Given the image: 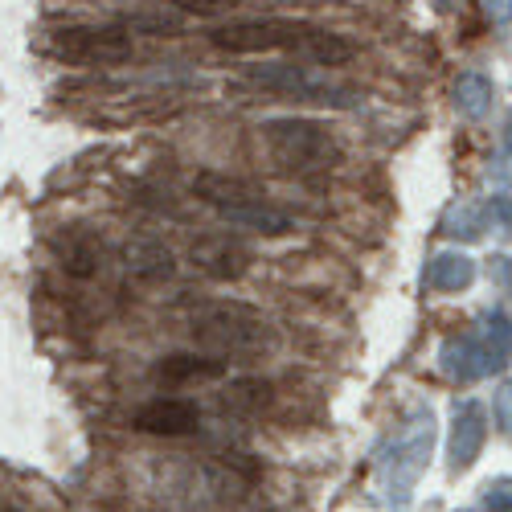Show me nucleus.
Returning a JSON list of instances; mask_svg holds the SVG:
<instances>
[{"mask_svg": "<svg viewBox=\"0 0 512 512\" xmlns=\"http://www.w3.org/2000/svg\"><path fill=\"white\" fill-rule=\"evenodd\" d=\"M455 103H459V111H463V115L480 119V115L492 107V82H488V78H480V74L459 78V87H455Z\"/></svg>", "mask_w": 512, "mask_h": 512, "instance_id": "16", "label": "nucleus"}, {"mask_svg": "<svg viewBox=\"0 0 512 512\" xmlns=\"http://www.w3.org/2000/svg\"><path fill=\"white\" fill-rule=\"evenodd\" d=\"M168 5H177L185 13H197V17H222V13L238 9L242 0H168Z\"/></svg>", "mask_w": 512, "mask_h": 512, "instance_id": "18", "label": "nucleus"}, {"mask_svg": "<svg viewBox=\"0 0 512 512\" xmlns=\"http://www.w3.org/2000/svg\"><path fill=\"white\" fill-rule=\"evenodd\" d=\"M54 254H58V267L70 275V279H95L103 271V242L82 230V226H70L54 238Z\"/></svg>", "mask_w": 512, "mask_h": 512, "instance_id": "9", "label": "nucleus"}, {"mask_svg": "<svg viewBox=\"0 0 512 512\" xmlns=\"http://www.w3.org/2000/svg\"><path fill=\"white\" fill-rule=\"evenodd\" d=\"M201 422V410L193 402L181 398H156L144 410H136V431L144 435H164V439H177V435H193Z\"/></svg>", "mask_w": 512, "mask_h": 512, "instance_id": "8", "label": "nucleus"}, {"mask_svg": "<svg viewBox=\"0 0 512 512\" xmlns=\"http://www.w3.org/2000/svg\"><path fill=\"white\" fill-rule=\"evenodd\" d=\"M0 512H17V508H0Z\"/></svg>", "mask_w": 512, "mask_h": 512, "instance_id": "25", "label": "nucleus"}, {"mask_svg": "<svg viewBox=\"0 0 512 512\" xmlns=\"http://www.w3.org/2000/svg\"><path fill=\"white\" fill-rule=\"evenodd\" d=\"M271 402H275V386H271V381H263V377H238V381H230V390L222 394V406L230 414H246V418L263 414Z\"/></svg>", "mask_w": 512, "mask_h": 512, "instance_id": "14", "label": "nucleus"}, {"mask_svg": "<svg viewBox=\"0 0 512 512\" xmlns=\"http://www.w3.org/2000/svg\"><path fill=\"white\" fill-rule=\"evenodd\" d=\"M484 439H488V414H484V406H463L459 418H455V435H451V463L455 467L476 463Z\"/></svg>", "mask_w": 512, "mask_h": 512, "instance_id": "13", "label": "nucleus"}, {"mask_svg": "<svg viewBox=\"0 0 512 512\" xmlns=\"http://www.w3.org/2000/svg\"><path fill=\"white\" fill-rule=\"evenodd\" d=\"M226 373L222 361H213V357H197V353H173V357H164L156 361V381L160 386H197V381H218Z\"/></svg>", "mask_w": 512, "mask_h": 512, "instance_id": "11", "label": "nucleus"}, {"mask_svg": "<svg viewBox=\"0 0 512 512\" xmlns=\"http://www.w3.org/2000/svg\"><path fill=\"white\" fill-rule=\"evenodd\" d=\"M484 504H488V512H512V480H496L488 488Z\"/></svg>", "mask_w": 512, "mask_h": 512, "instance_id": "20", "label": "nucleus"}, {"mask_svg": "<svg viewBox=\"0 0 512 512\" xmlns=\"http://www.w3.org/2000/svg\"><path fill=\"white\" fill-rule=\"evenodd\" d=\"M246 82H254V87H263L271 95H283V99H300V103H324V107H349L353 103L349 87H336V82L312 74L308 66H287V62L250 66Z\"/></svg>", "mask_w": 512, "mask_h": 512, "instance_id": "4", "label": "nucleus"}, {"mask_svg": "<svg viewBox=\"0 0 512 512\" xmlns=\"http://www.w3.org/2000/svg\"><path fill=\"white\" fill-rule=\"evenodd\" d=\"M492 218H496V222L504 226L500 234H504V238H512V201H504V197H496V201H492Z\"/></svg>", "mask_w": 512, "mask_h": 512, "instance_id": "22", "label": "nucleus"}, {"mask_svg": "<svg viewBox=\"0 0 512 512\" xmlns=\"http://www.w3.org/2000/svg\"><path fill=\"white\" fill-rule=\"evenodd\" d=\"M123 267L127 275H136L140 283H164L177 275V259L173 250L156 238H140V242H127L123 246Z\"/></svg>", "mask_w": 512, "mask_h": 512, "instance_id": "10", "label": "nucleus"}, {"mask_svg": "<svg viewBox=\"0 0 512 512\" xmlns=\"http://www.w3.org/2000/svg\"><path fill=\"white\" fill-rule=\"evenodd\" d=\"M193 267L218 283H230L250 271V250L234 238H201L193 242Z\"/></svg>", "mask_w": 512, "mask_h": 512, "instance_id": "7", "label": "nucleus"}, {"mask_svg": "<svg viewBox=\"0 0 512 512\" xmlns=\"http://www.w3.org/2000/svg\"><path fill=\"white\" fill-rule=\"evenodd\" d=\"M488 340H492V357L504 365V357H512V324L504 320V316H492L488 320Z\"/></svg>", "mask_w": 512, "mask_h": 512, "instance_id": "17", "label": "nucleus"}, {"mask_svg": "<svg viewBox=\"0 0 512 512\" xmlns=\"http://www.w3.org/2000/svg\"><path fill=\"white\" fill-rule=\"evenodd\" d=\"M304 33V21H283V17H267V21H238V25H222L213 29L209 41L226 54H271V50H295V41Z\"/></svg>", "mask_w": 512, "mask_h": 512, "instance_id": "5", "label": "nucleus"}, {"mask_svg": "<svg viewBox=\"0 0 512 512\" xmlns=\"http://www.w3.org/2000/svg\"><path fill=\"white\" fill-rule=\"evenodd\" d=\"M291 54H300V58H308L316 66H345V62H353V41L304 21V33H300V41H295Z\"/></svg>", "mask_w": 512, "mask_h": 512, "instance_id": "12", "label": "nucleus"}, {"mask_svg": "<svg viewBox=\"0 0 512 512\" xmlns=\"http://www.w3.org/2000/svg\"><path fill=\"white\" fill-rule=\"evenodd\" d=\"M504 144H508V152H512V119H508V127H504Z\"/></svg>", "mask_w": 512, "mask_h": 512, "instance_id": "24", "label": "nucleus"}, {"mask_svg": "<svg viewBox=\"0 0 512 512\" xmlns=\"http://www.w3.org/2000/svg\"><path fill=\"white\" fill-rule=\"evenodd\" d=\"M127 29H152V33H177L181 21L177 17H164V13H140V17H127Z\"/></svg>", "mask_w": 512, "mask_h": 512, "instance_id": "19", "label": "nucleus"}, {"mask_svg": "<svg viewBox=\"0 0 512 512\" xmlns=\"http://www.w3.org/2000/svg\"><path fill=\"white\" fill-rule=\"evenodd\" d=\"M259 132H263L271 160L279 168H291V173H320V168H328L340 156L336 136L316 119H300V115L267 119Z\"/></svg>", "mask_w": 512, "mask_h": 512, "instance_id": "2", "label": "nucleus"}, {"mask_svg": "<svg viewBox=\"0 0 512 512\" xmlns=\"http://www.w3.org/2000/svg\"><path fill=\"white\" fill-rule=\"evenodd\" d=\"M488 9H492L496 21H508L512 17V0H488Z\"/></svg>", "mask_w": 512, "mask_h": 512, "instance_id": "23", "label": "nucleus"}, {"mask_svg": "<svg viewBox=\"0 0 512 512\" xmlns=\"http://www.w3.org/2000/svg\"><path fill=\"white\" fill-rule=\"evenodd\" d=\"M189 328L213 353L254 357V353L275 349V328L263 320V312H254L246 304H205L193 312Z\"/></svg>", "mask_w": 512, "mask_h": 512, "instance_id": "1", "label": "nucleus"}, {"mask_svg": "<svg viewBox=\"0 0 512 512\" xmlns=\"http://www.w3.org/2000/svg\"><path fill=\"white\" fill-rule=\"evenodd\" d=\"M508 283H512V267H508Z\"/></svg>", "mask_w": 512, "mask_h": 512, "instance_id": "26", "label": "nucleus"}, {"mask_svg": "<svg viewBox=\"0 0 512 512\" xmlns=\"http://www.w3.org/2000/svg\"><path fill=\"white\" fill-rule=\"evenodd\" d=\"M50 54L66 66H119L136 46L115 25H62L50 33Z\"/></svg>", "mask_w": 512, "mask_h": 512, "instance_id": "3", "label": "nucleus"}, {"mask_svg": "<svg viewBox=\"0 0 512 512\" xmlns=\"http://www.w3.org/2000/svg\"><path fill=\"white\" fill-rule=\"evenodd\" d=\"M496 418H500V426H504V435H512V381L496 394Z\"/></svg>", "mask_w": 512, "mask_h": 512, "instance_id": "21", "label": "nucleus"}, {"mask_svg": "<svg viewBox=\"0 0 512 512\" xmlns=\"http://www.w3.org/2000/svg\"><path fill=\"white\" fill-rule=\"evenodd\" d=\"M189 189H193L197 201H205V205L218 209L222 218H230L234 209H246V205H254V201H267L263 189H254L250 181H238V177H226V173H197V177L189 181Z\"/></svg>", "mask_w": 512, "mask_h": 512, "instance_id": "6", "label": "nucleus"}, {"mask_svg": "<svg viewBox=\"0 0 512 512\" xmlns=\"http://www.w3.org/2000/svg\"><path fill=\"white\" fill-rule=\"evenodd\" d=\"M472 275H476V267H472V259H467V254H439L435 267H431V283L443 287V291L467 287V283H472Z\"/></svg>", "mask_w": 512, "mask_h": 512, "instance_id": "15", "label": "nucleus"}]
</instances>
